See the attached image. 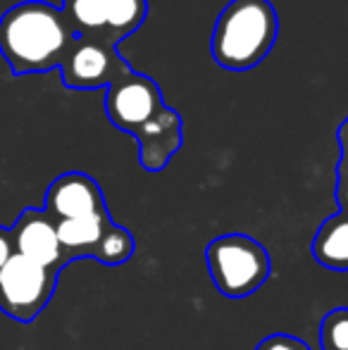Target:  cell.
I'll list each match as a JSON object with an SVG mask.
<instances>
[{"mask_svg":"<svg viewBox=\"0 0 348 350\" xmlns=\"http://www.w3.org/2000/svg\"><path fill=\"white\" fill-rule=\"evenodd\" d=\"M75 41L62 10L51 3L27 0L0 17V55L14 77L57 70Z\"/></svg>","mask_w":348,"mask_h":350,"instance_id":"1","label":"cell"},{"mask_svg":"<svg viewBox=\"0 0 348 350\" xmlns=\"http://www.w3.org/2000/svg\"><path fill=\"white\" fill-rule=\"evenodd\" d=\"M277 36L279 17L269 0H229L217 14L210 53L222 70L248 72L269 55Z\"/></svg>","mask_w":348,"mask_h":350,"instance_id":"2","label":"cell"},{"mask_svg":"<svg viewBox=\"0 0 348 350\" xmlns=\"http://www.w3.org/2000/svg\"><path fill=\"white\" fill-rule=\"evenodd\" d=\"M208 274L227 298H248L267 281L272 260L260 241L246 234L217 236L205 248Z\"/></svg>","mask_w":348,"mask_h":350,"instance_id":"3","label":"cell"},{"mask_svg":"<svg viewBox=\"0 0 348 350\" xmlns=\"http://www.w3.org/2000/svg\"><path fill=\"white\" fill-rule=\"evenodd\" d=\"M60 274L38 262L12 255L0 269V312L14 322L29 324L48 308Z\"/></svg>","mask_w":348,"mask_h":350,"instance_id":"4","label":"cell"},{"mask_svg":"<svg viewBox=\"0 0 348 350\" xmlns=\"http://www.w3.org/2000/svg\"><path fill=\"white\" fill-rule=\"evenodd\" d=\"M165 107L163 91L155 79L139 72H126L107 86L105 112L107 120L120 131L134 136L146 122H150Z\"/></svg>","mask_w":348,"mask_h":350,"instance_id":"5","label":"cell"},{"mask_svg":"<svg viewBox=\"0 0 348 350\" xmlns=\"http://www.w3.org/2000/svg\"><path fill=\"white\" fill-rule=\"evenodd\" d=\"M126 72H131L129 62L117 53L115 46L98 41V38H77L65 62L60 65L62 83L67 88H79V91L107 88Z\"/></svg>","mask_w":348,"mask_h":350,"instance_id":"6","label":"cell"},{"mask_svg":"<svg viewBox=\"0 0 348 350\" xmlns=\"http://www.w3.org/2000/svg\"><path fill=\"white\" fill-rule=\"evenodd\" d=\"M10 234H12L14 255H22L48 269H55L57 274L67 267L55 221L43 208L22 210V215L10 226Z\"/></svg>","mask_w":348,"mask_h":350,"instance_id":"7","label":"cell"},{"mask_svg":"<svg viewBox=\"0 0 348 350\" xmlns=\"http://www.w3.org/2000/svg\"><path fill=\"white\" fill-rule=\"evenodd\" d=\"M43 210L53 217V221L77 219V217H91L107 212L105 196L98 181L84 172H67L53 179L46 191Z\"/></svg>","mask_w":348,"mask_h":350,"instance_id":"8","label":"cell"},{"mask_svg":"<svg viewBox=\"0 0 348 350\" xmlns=\"http://www.w3.org/2000/svg\"><path fill=\"white\" fill-rule=\"evenodd\" d=\"M139 143V162L146 172H163L184 146L181 115L165 105L150 122L134 134Z\"/></svg>","mask_w":348,"mask_h":350,"instance_id":"9","label":"cell"},{"mask_svg":"<svg viewBox=\"0 0 348 350\" xmlns=\"http://www.w3.org/2000/svg\"><path fill=\"white\" fill-rule=\"evenodd\" d=\"M115 226L110 212L91 217H77V219L55 221L57 239H60L62 253H65L67 265L81 258L96 260V253L101 248V241L107 236V231Z\"/></svg>","mask_w":348,"mask_h":350,"instance_id":"10","label":"cell"},{"mask_svg":"<svg viewBox=\"0 0 348 350\" xmlns=\"http://www.w3.org/2000/svg\"><path fill=\"white\" fill-rule=\"evenodd\" d=\"M312 258L327 269L348 272V215L327 217L312 239Z\"/></svg>","mask_w":348,"mask_h":350,"instance_id":"11","label":"cell"},{"mask_svg":"<svg viewBox=\"0 0 348 350\" xmlns=\"http://www.w3.org/2000/svg\"><path fill=\"white\" fill-rule=\"evenodd\" d=\"M148 14V0H107V22L103 43L120 46L124 38L136 33Z\"/></svg>","mask_w":348,"mask_h":350,"instance_id":"12","label":"cell"},{"mask_svg":"<svg viewBox=\"0 0 348 350\" xmlns=\"http://www.w3.org/2000/svg\"><path fill=\"white\" fill-rule=\"evenodd\" d=\"M62 14L77 38H103L107 22V0H62Z\"/></svg>","mask_w":348,"mask_h":350,"instance_id":"13","label":"cell"},{"mask_svg":"<svg viewBox=\"0 0 348 350\" xmlns=\"http://www.w3.org/2000/svg\"><path fill=\"white\" fill-rule=\"evenodd\" d=\"M134 250H136L134 236H131L124 226L115 224L110 231H107L105 239L101 241V248H98V253H96V260L103 265L115 267V265H124L126 260L134 255Z\"/></svg>","mask_w":348,"mask_h":350,"instance_id":"14","label":"cell"},{"mask_svg":"<svg viewBox=\"0 0 348 350\" xmlns=\"http://www.w3.org/2000/svg\"><path fill=\"white\" fill-rule=\"evenodd\" d=\"M322 350H348V308H334L320 322Z\"/></svg>","mask_w":348,"mask_h":350,"instance_id":"15","label":"cell"},{"mask_svg":"<svg viewBox=\"0 0 348 350\" xmlns=\"http://www.w3.org/2000/svg\"><path fill=\"white\" fill-rule=\"evenodd\" d=\"M253 350H312L303 338L291 336V334H272L265 336Z\"/></svg>","mask_w":348,"mask_h":350,"instance_id":"16","label":"cell"},{"mask_svg":"<svg viewBox=\"0 0 348 350\" xmlns=\"http://www.w3.org/2000/svg\"><path fill=\"white\" fill-rule=\"evenodd\" d=\"M336 203H339V212L348 215V162L339 160L336 167Z\"/></svg>","mask_w":348,"mask_h":350,"instance_id":"17","label":"cell"},{"mask_svg":"<svg viewBox=\"0 0 348 350\" xmlns=\"http://www.w3.org/2000/svg\"><path fill=\"white\" fill-rule=\"evenodd\" d=\"M14 255V245H12V234H10V229H5V226H0V269L5 267V265L12 260Z\"/></svg>","mask_w":348,"mask_h":350,"instance_id":"18","label":"cell"},{"mask_svg":"<svg viewBox=\"0 0 348 350\" xmlns=\"http://www.w3.org/2000/svg\"><path fill=\"white\" fill-rule=\"evenodd\" d=\"M339 148H341V160H348V117L344 124L339 126Z\"/></svg>","mask_w":348,"mask_h":350,"instance_id":"19","label":"cell"}]
</instances>
